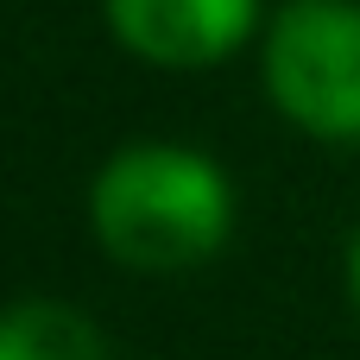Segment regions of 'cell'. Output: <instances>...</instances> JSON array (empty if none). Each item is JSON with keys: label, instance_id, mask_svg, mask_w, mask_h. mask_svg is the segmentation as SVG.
Instances as JSON below:
<instances>
[{"label": "cell", "instance_id": "cell-1", "mask_svg": "<svg viewBox=\"0 0 360 360\" xmlns=\"http://www.w3.org/2000/svg\"><path fill=\"white\" fill-rule=\"evenodd\" d=\"M95 240L139 272H177L228 240V177L190 146H120L89 190Z\"/></svg>", "mask_w": 360, "mask_h": 360}, {"label": "cell", "instance_id": "cell-2", "mask_svg": "<svg viewBox=\"0 0 360 360\" xmlns=\"http://www.w3.org/2000/svg\"><path fill=\"white\" fill-rule=\"evenodd\" d=\"M266 89L316 139H360V6L297 0L266 38Z\"/></svg>", "mask_w": 360, "mask_h": 360}, {"label": "cell", "instance_id": "cell-3", "mask_svg": "<svg viewBox=\"0 0 360 360\" xmlns=\"http://www.w3.org/2000/svg\"><path fill=\"white\" fill-rule=\"evenodd\" d=\"M108 25L146 63L202 70L247 38L253 0H108Z\"/></svg>", "mask_w": 360, "mask_h": 360}, {"label": "cell", "instance_id": "cell-4", "mask_svg": "<svg viewBox=\"0 0 360 360\" xmlns=\"http://www.w3.org/2000/svg\"><path fill=\"white\" fill-rule=\"evenodd\" d=\"M0 360H108V342L70 304H13L0 310Z\"/></svg>", "mask_w": 360, "mask_h": 360}, {"label": "cell", "instance_id": "cell-5", "mask_svg": "<svg viewBox=\"0 0 360 360\" xmlns=\"http://www.w3.org/2000/svg\"><path fill=\"white\" fill-rule=\"evenodd\" d=\"M348 285H354V304H360V240H354V259H348Z\"/></svg>", "mask_w": 360, "mask_h": 360}]
</instances>
